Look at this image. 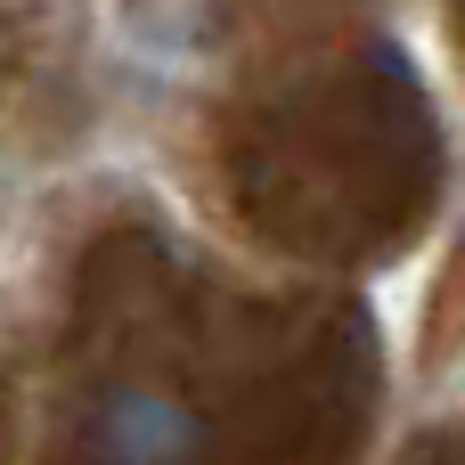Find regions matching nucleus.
Here are the masks:
<instances>
[]
</instances>
